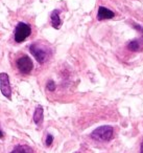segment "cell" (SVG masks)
Returning <instances> with one entry per match:
<instances>
[{
	"label": "cell",
	"instance_id": "cell-7",
	"mask_svg": "<svg viewBox=\"0 0 143 153\" xmlns=\"http://www.w3.org/2000/svg\"><path fill=\"white\" fill-rule=\"evenodd\" d=\"M128 48L132 51H143V37L139 39L132 40L128 44Z\"/></svg>",
	"mask_w": 143,
	"mask_h": 153
},
{
	"label": "cell",
	"instance_id": "cell-6",
	"mask_svg": "<svg viewBox=\"0 0 143 153\" xmlns=\"http://www.w3.org/2000/svg\"><path fill=\"white\" fill-rule=\"evenodd\" d=\"M114 16H115V14L111 10L107 9L105 7H99L98 13H97V20L101 21V20L112 19V18H114Z\"/></svg>",
	"mask_w": 143,
	"mask_h": 153
},
{
	"label": "cell",
	"instance_id": "cell-9",
	"mask_svg": "<svg viewBox=\"0 0 143 153\" xmlns=\"http://www.w3.org/2000/svg\"><path fill=\"white\" fill-rule=\"evenodd\" d=\"M43 121V107L38 106L34 113V122L37 125H40Z\"/></svg>",
	"mask_w": 143,
	"mask_h": 153
},
{
	"label": "cell",
	"instance_id": "cell-4",
	"mask_svg": "<svg viewBox=\"0 0 143 153\" xmlns=\"http://www.w3.org/2000/svg\"><path fill=\"white\" fill-rule=\"evenodd\" d=\"M17 64V68L19 69V71L23 74H27L34 68V63H32V59L28 56H22L16 62Z\"/></svg>",
	"mask_w": 143,
	"mask_h": 153
},
{
	"label": "cell",
	"instance_id": "cell-3",
	"mask_svg": "<svg viewBox=\"0 0 143 153\" xmlns=\"http://www.w3.org/2000/svg\"><path fill=\"white\" fill-rule=\"evenodd\" d=\"M0 91L7 99H12V87L10 83L9 74L7 72H1L0 74Z\"/></svg>",
	"mask_w": 143,
	"mask_h": 153
},
{
	"label": "cell",
	"instance_id": "cell-5",
	"mask_svg": "<svg viewBox=\"0 0 143 153\" xmlns=\"http://www.w3.org/2000/svg\"><path fill=\"white\" fill-rule=\"evenodd\" d=\"M29 51L40 64H43L48 59V53H47V51L43 48L42 46H40L39 44H36V43L32 44L29 46Z\"/></svg>",
	"mask_w": 143,
	"mask_h": 153
},
{
	"label": "cell",
	"instance_id": "cell-2",
	"mask_svg": "<svg viewBox=\"0 0 143 153\" xmlns=\"http://www.w3.org/2000/svg\"><path fill=\"white\" fill-rule=\"evenodd\" d=\"M30 34H32V28L29 24L19 22L15 28V41L17 43L23 42L27 37H29Z\"/></svg>",
	"mask_w": 143,
	"mask_h": 153
},
{
	"label": "cell",
	"instance_id": "cell-14",
	"mask_svg": "<svg viewBox=\"0 0 143 153\" xmlns=\"http://www.w3.org/2000/svg\"><path fill=\"white\" fill-rule=\"evenodd\" d=\"M2 136H3V133H2V131H1V130H0V138L2 137Z\"/></svg>",
	"mask_w": 143,
	"mask_h": 153
},
{
	"label": "cell",
	"instance_id": "cell-11",
	"mask_svg": "<svg viewBox=\"0 0 143 153\" xmlns=\"http://www.w3.org/2000/svg\"><path fill=\"white\" fill-rule=\"evenodd\" d=\"M47 89L49 90V91H55V87H57V86H55V83L53 81H48V83H47Z\"/></svg>",
	"mask_w": 143,
	"mask_h": 153
},
{
	"label": "cell",
	"instance_id": "cell-13",
	"mask_svg": "<svg viewBox=\"0 0 143 153\" xmlns=\"http://www.w3.org/2000/svg\"><path fill=\"white\" fill-rule=\"evenodd\" d=\"M140 153H143V142L141 144V150H140Z\"/></svg>",
	"mask_w": 143,
	"mask_h": 153
},
{
	"label": "cell",
	"instance_id": "cell-10",
	"mask_svg": "<svg viewBox=\"0 0 143 153\" xmlns=\"http://www.w3.org/2000/svg\"><path fill=\"white\" fill-rule=\"evenodd\" d=\"M11 153H34L32 149L29 146L26 145H18L14 148V150Z\"/></svg>",
	"mask_w": 143,
	"mask_h": 153
},
{
	"label": "cell",
	"instance_id": "cell-1",
	"mask_svg": "<svg viewBox=\"0 0 143 153\" xmlns=\"http://www.w3.org/2000/svg\"><path fill=\"white\" fill-rule=\"evenodd\" d=\"M91 137L97 140L108 142L113 137V128L111 126H101L94 130L91 133Z\"/></svg>",
	"mask_w": 143,
	"mask_h": 153
},
{
	"label": "cell",
	"instance_id": "cell-8",
	"mask_svg": "<svg viewBox=\"0 0 143 153\" xmlns=\"http://www.w3.org/2000/svg\"><path fill=\"white\" fill-rule=\"evenodd\" d=\"M50 20H51V25L55 28V30H59L62 25L61 18H60V11L59 10H55V11L51 13L50 15Z\"/></svg>",
	"mask_w": 143,
	"mask_h": 153
},
{
	"label": "cell",
	"instance_id": "cell-12",
	"mask_svg": "<svg viewBox=\"0 0 143 153\" xmlns=\"http://www.w3.org/2000/svg\"><path fill=\"white\" fill-rule=\"evenodd\" d=\"M53 142V136L51 134H47V137H46V145L47 146H50Z\"/></svg>",
	"mask_w": 143,
	"mask_h": 153
}]
</instances>
